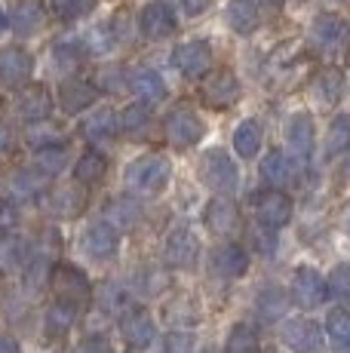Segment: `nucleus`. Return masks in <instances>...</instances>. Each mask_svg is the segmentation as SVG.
<instances>
[{"mask_svg":"<svg viewBox=\"0 0 350 353\" xmlns=\"http://www.w3.org/2000/svg\"><path fill=\"white\" fill-rule=\"evenodd\" d=\"M172 166L163 154H141L126 166V188L136 194H160L169 185Z\"/></svg>","mask_w":350,"mask_h":353,"instance_id":"nucleus-1","label":"nucleus"},{"mask_svg":"<svg viewBox=\"0 0 350 353\" xmlns=\"http://www.w3.org/2000/svg\"><path fill=\"white\" fill-rule=\"evenodd\" d=\"M50 286H52V292H56V301L59 304H68V307H74V310L86 307V304H90V298H92L90 276H86L80 268H74V264H65V261L52 264Z\"/></svg>","mask_w":350,"mask_h":353,"instance_id":"nucleus-2","label":"nucleus"},{"mask_svg":"<svg viewBox=\"0 0 350 353\" xmlns=\"http://www.w3.org/2000/svg\"><path fill=\"white\" fill-rule=\"evenodd\" d=\"M311 43L322 56L329 59H344L350 52V25L335 12H322L311 25Z\"/></svg>","mask_w":350,"mask_h":353,"instance_id":"nucleus-3","label":"nucleus"},{"mask_svg":"<svg viewBox=\"0 0 350 353\" xmlns=\"http://www.w3.org/2000/svg\"><path fill=\"white\" fill-rule=\"evenodd\" d=\"M163 132H166V141L175 148H191L203 139V120L197 117V111H191L187 105H178L166 114V123H163Z\"/></svg>","mask_w":350,"mask_h":353,"instance_id":"nucleus-4","label":"nucleus"},{"mask_svg":"<svg viewBox=\"0 0 350 353\" xmlns=\"http://www.w3.org/2000/svg\"><path fill=\"white\" fill-rule=\"evenodd\" d=\"M200 179H203L206 188H212V191L227 194L237 188L240 172H237V166H234V160L227 157L225 151L215 148V151H206L203 160H200Z\"/></svg>","mask_w":350,"mask_h":353,"instance_id":"nucleus-5","label":"nucleus"},{"mask_svg":"<svg viewBox=\"0 0 350 353\" xmlns=\"http://www.w3.org/2000/svg\"><path fill=\"white\" fill-rule=\"evenodd\" d=\"M172 68L181 74V77H203L212 68V50L206 40H187V43H178L172 50Z\"/></svg>","mask_w":350,"mask_h":353,"instance_id":"nucleus-6","label":"nucleus"},{"mask_svg":"<svg viewBox=\"0 0 350 353\" xmlns=\"http://www.w3.org/2000/svg\"><path fill=\"white\" fill-rule=\"evenodd\" d=\"M240 80L234 77L231 71H215L206 77L203 90H200V99H203L206 108H215V111H225V108H231L234 101L240 99Z\"/></svg>","mask_w":350,"mask_h":353,"instance_id":"nucleus-7","label":"nucleus"},{"mask_svg":"<svg viewBox=\"0 0 350 353\" xmlns=\"http://www.w3.org/2000/svg\"><path fill=\"white\" fill-rule=\"evenodd\" d=\"M282 344L292 353H322L326 350L322 329L313 320H289L286 329H282Z\"/></svg>","mask_w":350,"mask_h":353,"instance_id":"nucleus-8","label":"nucleus"},{"mask_svg":"<svg viewBox=\"0 0 350 353\" xmlns=\"http://www.w3.org/2000/svg\"><path fill=\"white\" fill-rule=\"evenodd\" d=\"M326 295H329V286H326V280L320 276V270H313V268H298L295 270L292 298H295L298 307H305V310L320 307V304L326 301Z\"/></svg>","mask_w":350,"mask_h":353,"instance_id":"nucleus-9","label":"nucleus"},{"mask_svg":"<svg viewBox=\"0 0 350 353\" xmlns=\"http://www.w3.org/2000/svg\"><path fill=\"white\" fill-rule=\"evenodd\" d=\"M255 215H258L261 228L277 230L292 221V200L282 191H267V194L255 196Z\"/></svg>","mask_w":350,"mask_h":353,"instance_id":"nucleus-10","label":"nucleus"},{"mask_svg":"<svg viewBox=\"0 0 350 353\" xmlns=\"http://www.w3.org/2000/svg\"><path fill=\"white\" fill-rule=\"evenodd\" d=\"M175 10L166 0H151L145 10L138 12V28L147 40H163L175 31Z\"/></svg>","mask_w":350,"mask_h":353,"instance_id":"nucleus-11","label":"nucleus"},{"mask_svg":"<svg viewBox=\"0 0 350 353\" xmlns=\"http://www.w3.org/2000/svg\"><path fill=\"white\" fill-rule=\"evenodd\" d=\"M203 221L215 236H231L234 230L240 228V209L234 206V200H227V196H215V200L206 203Z\"/></svg>","mask_w":350,"mask_h":353,"instance_id":"nucleus-12","label":"nucleus"},{"mask_svg":"<svg viewBox=\"0 0 350 353\" xmlns=\"http://www.w3.org/2000/svg\"><path fill=\"white\" fill-rule=\"evenodd\" d=\"M313 141H316V129H313L311 114H305V111L292 114V117H289V123H286V145H289V151H292L298 160H307L313 154Z\"/></svg>","mask_w":350,"mask_h":353,"instance_id":"nucleus-13","label":"nucleus"},{"mask_svg":"<svg viewBox=\"0 0 350 353\" xmlns=\"http://www.w3.org/2000/svg\"><path fill=\"white\" fill-rule=\"evenodd\" d=\"M163 255H166V264H169V268H194L200 258V240L191 234V230L178 228V230H172L169 240H166Z\"/></svg>","mask_w":350,"mask_h":353,"instance_id":"nucleus-14","label":"nucleus"},{"mask_svg":"<svg viewBox=\"0 0 350 353\" xmlns=\"http://www.w3.org/2000/svg\"><path fill=\"white\" fill-rule=\"evenodd\" d=\"M120 335L132 347H147L154 341V335H157V329H154V320L145 307H130L120 316Z\"/></svg>","mask_w":350,"mask_h":353,"instance_id":"nucleus-15","label":"nucleus"},{"mask_svg":"<svg viewBox=\"0 0 350 353\" xmlns=\"http://www.w3.org/2000/svg\"><path fill=\"white\" fill-rule=\"evenodd\" d=\"M50 111H52V99L43 83L28 86L16 101V117L25 120V123H34V126L43 123V120L50 117Z\"/></svg>","mask_w":350,"mask_h":353,"instance_id":"nucleus-16","label":"nucleus"},{"mask_svg":"<svg viewBox=\"0 0 350 353\" xmlns=\"http://www.w3.org/2000/svg\"><path fill=\"white\" fill-rule=\"evenodd\" d=\"M117 243H120V234L107 221H92L83 234V252L96 258V261H107L117 252Z\"/></svg>","mask_w":350,"mask_h":353,"instance_id":"nucleus-17","label":"nucleus"},{"mask_svg":"<svg viewBox=\"0 0 350 353\" xmlns=\"http://www.w3.org/2000/svg\"><path fill=\"white\" fill-rule=\"evenodd\" d=\"M261 179L271 181L274 188H295L301 179V166L282 151H271L261 163Z\"/></svg>","mask_w":350,"mask_h":353,"instance_id":"nucleus-18","label":"nucleus"},{"mask_svg":"<svg viewBox=\"0 0 350 353\" xmlns=\"http://www.w3.org/2000/svg\"><path fill=\"white\" fill-rule=\"evenodd\" d=\"M34 71V59L19 46H6L0 50V83L6 86H22Z\"/></svg>","mask_w":350,"mask_h":353,"instance_id":"nucleus-19","label":"nucleus"},{"mask_svg":"<svg viewBox=\"0 0 350 353\" xmlns=\"http://www.w3.org/2000/svg\"><path fill=\"white\" fill-rule=\"evenodd\" d=\"M249 270V252L240 243H225L212 252V274L225 276V280H237Z\"/></svg>","mask_w":350,"mask_h":353,"instance_id":"nucleus-20","label":"nucleus"},{"mask_svg":"<svg viewBox=\"0 0 350 353\" xmlns=\"http://www.w3.org/2000/svg\"><path fill=\"white\" fill-rule=\"evenodd\" d=\"M96 96L99 92L90 80H65V83L59 86V105H62L68 114L86 111V108L96 101Z\"/></svg>","mask_w":350,"mask_h":353,"instance_id":"nucleus-21","label":"nucleus"},{"mask_svg":"<svg viewBox=\"0 0 350 353\" xmlns=\"http://www.w3.org/2000/svg\"><path fill=\"white\" fill-rule=\"evenodd\" d=\"M130 90L138 96L141 105H157V101H163V96H166L163 77H160L157 71H151V68H138V71L130 74Z\"/></svg>","mask_w":350,"mask_h":353,"instance_id":"nucleus-22","label":"nucleus"},{"mask_svg":"<svg viewBox=\"0 0 350 353\" xmlns=\"http://www.w3.org/2000/svg\"><path fill=\"white\" fill-rule=\"evenodd\" d=\"M83 209H86V191H80L77 185L56 188L50 194V212L56 219H77Z\"/></svg>","mask_w":350,"mask_h":353,"instance_id":"nucleus-23","label":"nucleus"},{"mask_svg":"<svg viewBox=\"0 0 350 353\" xmlns=\"http://www.w3.org/2000/svg\"><path fill=\"white\" fill-rule=\"evenodd\" d=\"M286 307H289V295L280 286H265L258 292V298H255V314H258V320H265V323L282 320Z\"/></svg>","mask_w":350,"mask_h":353,"instance_id":"nucleus-24","label":"nucleus"},{"mask_svg":"<svg viewBox=\"0 0 350 353\" xmlns=\"http://www.w3.org/2000/svg\"><path fill=\"white\" fill-rule=\"evenodd\" d=\"M10 25H12V31L22 34V37L40 31V25H43V6H40L37 0H22V3L12 6Z\"/></svg>","mask_w":350,"mask_h":353,"instance_id":"nucleus-25","label":"nucleus"},{"mask_svg":"<svg viewBox=\"0 0 350 353\" xmlns=\"http://www.w3.org/2000/svg\"><path fill=\"white\" fill-rule=\"evenodd\" d=\"M80 129H83V135L90 141H111L114 135L120 132V117L111 108H102V111H96L92 117H86Z\"/></svg>","mask_w":350,"mask_h":353,"instance_id":"nucleus-26","label":"nucleus"},{"mask_svg":"<svg viewBox=\"0 0 350 353\" xmlns=\"http://www.w3.org/2000/svg\"><path fill=\"white\" fill-rule=\"evenodd\" d=\"M105 172H107V160L99 151H83L77 160V166H74V179H77V185H83V188L102 181Z\"/></svg>","mask_w":350,"mask_h":353,"instance_id":"nucleus-27","label":"nucleus"},{"mask_svg":"<svg viewBox=\"0 0 350 353\" xmlns=\"http://www.w3.org/2000/svg\"><path fill=\"white\" fill-rule=\"evenodd\" d=\"M225 19L237 34H252L258 25V12H255L252 0H231L225 10Z\"/></svg>","mask_w":350,"mask_h":353,"instance_id":"nucleus-28","label":"nucleus"},{"mask_svg":"<svg viewBox=\"0 0 350 353\" xmlns=\"http://www.w3.org/2000/svg\"><path fill=\"white\" fill-rule=\"evenodd\" d=\"M313 92H316V99H320L322 105L338 101L341 92H344V77H341L338 68H326V71L316 74L313 77Z\"/></svg>","mask_w":350,"mask_h":353,"instance_id":"nucleus-29","label":"nucleus"},{"mask_svg":"<svg viewBox=\"0 0 350 353\" xmlns=\"http://www.w3.org/2000/svg\"><path fill=\"white\" fill-rule=\"evenodd\" d=\"M234 151H237L240 160H252L255 154L261 151V129H258V123L246 120V123H240L237 129H234Z\"/></svg>","mask_w":350,"mask_h":353,"instance_id":"nucleus-30","label":"nucleus"},{"mask_svg":"<svg viewBox=\"0 0 350 353\" xmlns=\"http://www.w3.org/2000/svg\"><path fill=\"white\" fill-rule=\"evenodd\" d=\"M105 215H107V225H111L114 230H120V228H132L136 221L141 219V209H138V203H132L130 196H120V200H114L111 206L105 209Z\"/></svg>","mask_w":350,"mask_h":353,"instance_id":"nucleus-31","label":"nucleus"},{"mask_svg":"<svg viewBox=\"0 0 350 353\" xmlns=\"http://www.w3.org/2000/svg\"><path fill=\"white\" fill-rule=\"evenodd\" d=\"M350 148V114H338V117L329 123L326 132V154L329 157H338Z\"/></svg>","mask_w":350,"mask_h":353,"instance_id":"nucleus-32","label":"nucleus"},{"mask_svg":"<svg viewBox=\"0 0 350 353\" xmlns=\"http://www.w3.org/2000/svg\"><path fill=\"white\" fill-rule=\"evenodd\" d=\"M74 320H77V310L56 301L50 310H46V335H52V338L65 335V332L74 325Z\"/></svg>","mask_w":350,"mask_h":353,"instance_id":"nucleus-33","label":"nucleus"},{"mask_svg":"<svg viewBox=\"0 0 350 353\" xmlns=\"http://www.w3.org/2000/svg\"><path fill=\"white\" fill-rule=\"evenodd\" d=\"M86 50L77 43V40H62V43L52 46V62H56L59 71H74L80 62H83Z\"/></svg>","mask_w":350,"mask_h":353,"instance_id":"nucleus-34","label":"nucleus"},{"mask_svg":"<svg viewBox=\"0 0 350 353\" xmlns=\"http://www.w3.org/2000/svg\"><path fill=\"white\" fill-rule=\"evenodd\" d=\"M34 163L43 175H52L59 172V169H65V163H68V148L65 145H50V148H40V151H34Z\"/></svg>","mask_w":350,"mask_h":353,"instance_id":"nucleus-35","label":"nucleus"},{"mask_svg":"<svg viewBox=\"0 0 350 353\" xmlns=\"http://www.w3.org/2000/svg\"><path fill=\"white\" fill-rule=\"evenodd\" d=\"M227 353H261L258 350V335H255L252 325L240 323L231 329V335H227Z\"/></svg>","mask_w":350,"mask_h":353,"instance_id":"nucleus-36","label":"nucleus"},{"mask_svg":"<svg viewBox=\"0 0 350 353\" xmlns=\"http://www.w3.org/2000/svg\"><path fill=\"white\" fill-rule=\"evenodd\" d=\"M326 335L332 338L335 347H347L350 344V310L335 307L326 320Z\"/></svg>","mask_w":350,"mask_h":353,"instance_id":"nucleus-37","label":"nucleus"},{"mask_svg":"<svg viewBox=\"0 0 350 353\" xmlns=\"http://www.w3.org/2000/svg\"><path fill=\"white\" fill-rule=\"evenodd\" d=\"M147 126H151V111H147V105L136 101V105L123 108V114H120V129H123V132L141 135Z\"/></svg>","mask_w":350,"mask_h":353,"instance_id":"nucleus-38","label":"nucleus"},{"mask_svg":"<svg viewBox=\"0 0 350 353\" xmlns=\"http://www.w3.org/2000/svg\"><path fill=\"white\" fill-rule=\"evenodd\" d=\"M46 181H50V175H43L40 169H28V172H19L12 179L10 191L12 196H34L40 188H46Z\"/></svg>","mask_w":350,"mask_h":353,"instance_id":"nucleus-39","label":"nucleus"},{"mask_svg":"<svg viewBox=\"0 0 350 353\" xmlns=\"http://www.w3.org/2000/svg\"><path fill=\"white\" fill-rule=\"evenodd\" d=\"M52 3V12L65 22H74V19H83L96 10V0H50Z\"/></svg>","mask_w":350,"mask_h":353,"instance_id":"nucleus-40","label":"nucleus"},{"mask_svg":"<svg viewBox=\"0 0 350 353\" xmlns=\"http://www.w3.org/2000/svg\"><path fill=\"white\" fill-rule=\"evenodd\" d=\"M16 264H22V240L3 234L0 236V270H12Z\"/></svg>","mask_w":350,"mask_h":353,"instance_id":"nucleus-41","label":"nucleus"},{"mask_svg":"<svg viewBox=\"0 0 350 353\" xmlns=\"http://www.w3.org/2000/svg\"><path fill=\"white\" fill-rule=\"evenodd\" d=\"M329 292H332L335 298H341V301H350V261L344 264H335V270L329 274Z\"/></svg>","mask_w":350,"mask_h":353,"instance_id":"nucleus-42","label":"nucleus"},{"mask_svg":"<svg viewBox=\"0 0 350 353\" xmlns=\"http://www.w3.org/2000/svg\"><path fill=\"white\" fill-rule=\"evenodd\" d=\"M191 350H194V335H187V332H169L163 338V347H160V353H191Z\"/></svg>","mask_w":350,"mask_h":353,"instance_id":"nucleus-43","label":"nucleus"},{"mask_svg":"<svg viewBox=\"0 0 350 353\" xmlns=\"http://www.w3.org/2000/svg\"><path fill=\"white\" fill-rule=\"evenodd\" d=\"M252 240H255V249H258L261 255H274V246H277V243H274V234H271V230L255 228V230H252Z\"/></svg>","mask_w":350,"mask_h":353,"instance_id":"nucleus-44","label":"nucleus"},{"mask_svg":"<svg viewBox=\"0 0 350 353\" xmlns=\"http://www.w3.org/2000/svg\"><path fill=\"white\" fill-rule=\"evenodd\" d=\"M71 353H111V344L105 338H83Z\"/></svg>","mask_w":350,"mask_h":353,"instance_id":"nucleus-45","label":"nucleus"},{"mask_svg":"<svg viewBox=\"0 0 350 353\" xmlns=\"http://www.w3.org/2000/svg\"><path fill=\"white\" fill-rule=\"evenodd\" d=\"M19 221V215H16V203H10V200H0V230H10L12 225Z\"/></svg>","mask_w":350,"mask_h":353,"instance_id":"nucleus-46","label":"nucleus"},{"mask_svg":"<svg viewBox=\"0 0 350 353\" xmlns=\"http://www.w3.org/2000/svg\"><path fill=\"white\" fill-rule=\"evenodd\" d=\"M209 3L212 0H181V6H185L187 16H200V12H206L209 10Z\"/></svg>","mask_w":350,"mask_h":353,"instance_id":"nucleus-47","label":"nucleus"},{"mask_svg":"<svg viewBox=\"0 0 350 353\" xmlns=\"http://www.w3.org/2000/svg\"><path fill=\"white\" fill-rule=\"evenodd\" d=\"M0 353H22L19 341L10 335V332H0Z\"/></svg>","mask_w":350,"mask_h":353,"instance_id":"nucleus-48","label":"nucleus"},{"mask_svg":"<svg viewBox=\"0 0 350 353\" xmlns=\"http://www.w3.org/2000/svg\"><path fill=\"white\" fill-rule=\"evenodd\" d=\"M10 145H12V129L6 123H0V151H6Z\"/></svg>","mask_w":350,"mask_h":353,"instance_id":"nucleus-49","label":"nucleus"},{"mask_svg":"<svg viewBox=\"0 0 350 353\" xmlns=\"http://www.w3.org/2000/svg\"><path fill=\"white\" fill-rule=\"evenodd\" d=\"M341 228H344L347 234H350V203H347L344 209H341Z\"/></svg>","mask_w":350,"mask_h":353,"instance_id":"nucleus-50","label":"nucleus"},{"mask_svg":"<svg viewBox=\"0 0 350 353\" xmlns=\"http://www.w3.org/2000/svg\"><path fill=\"white\" fill-rule=\"evenodd\" d=\"M261 3H265V6H282L286 0H261Z\"/></svg>","mask_w":350,"mask_h":353,"instance_id":"nucleus-51","label":"nucleus"},{"mask_svg":"<svg viewBox=\"0 0 350 353\" xmlns=\"http://www.w3.org/2000/svg\"><path fill=\"white\" fill-rule=\"evenodd\" d=\"M3 31H6V16L0 12V34H3Z\"/></svg>","mask_w":350,"mask_h":353,"instance_id":"nucleus-52","label":"nucleus"},{"mask_svg":"<svg viewBox=\"0 0 350 353\" xmlns=\"http://www.w3.org/2000/svg\"><path fill=\"white\" fill-rule=\"evenodd\" d=\"M347 175H350V163H347Z\"/></svg>","mask_w":350,"mask_h":353,"instance_id":"nucleus-53","label":"nucleus"},{"mask_svg":"<svg viewBox=\"0 0 350 353\" xmlns=\"http://www.w3.org/2000/svg\"><path fill=\"white\" fill-rule=\"evenodd\" d=\"M347 350H350V344H347Z\"/></svg>","mask_w":350,"mask_h":353,"instance_id":"nucleus-54","label":"nucleus"}]
</instances>
